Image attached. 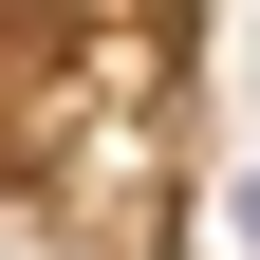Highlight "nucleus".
Wrapping results in <instances>:
<instances>
[{
    "mask_svg": "<svg viewBox=\"0 0 260 260\" xmlns=\"http://www.w3.org/2000/svg\"><path fill=\"white\" fill-rule=\"evenodd\" d=\"M0 19H130V0H0Z\"/></svg>",
    "mask_w": 260,
    "mask_h": 260,
    "instance_id": "obj_1",
    "label": "nucleus"
}]
</instances>
